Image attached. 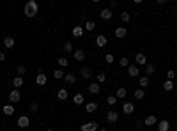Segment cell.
<instances>
[{
  "label": "cell",
  "mask_w": 177,
  "mask_h": 131,
  "mask_svg": "<svg viewBox=\"0 0 177 131\" xmlns=\"http://www.w3.org/2000/svg\"><path fill=\"white\" fill-rule=\"evenodd\" d=\"M37 11H39V5H37L35 0H28V2L25 4V7H23V12H25L27 18H34V16L37 14Z\"/></svg>",
  "instance_id": "obj_1"
},
{
  "label": "cell",
  "mask_w": 177,
  "mask_h": 131,
  "mask_svg": "<svg viewBox=\"0 0 177 131\" xmlns=\"http://www.w3.org/2000/svg\"><path fill=\"white\" fill-rule=\"evenodd\" d=\"M28 124H30V119H28L27 115H21V117H18V124H16L18 128H21V130H23V128H28Z\"/></svg>",
  "instance_id": "obj_2"
},
{
  "label": "cell",
  "mask_w": 177,
  "mask_h": 131,
  "mask_svg": "<svg viewBox=\"0 0 177 131\" xmlns=\"http://www.w3.org/2000/svg\"><path fill=\"white\" fill-rule=\"evenodd\" d=\"M80 131H98V122H85L82 124Z\"/></svg>",
  "instance_id": "obj_3"
},
{
  "label": "cell",
  "mask_w": 177,
  "mask_h": 131,
  "mask_svg": "<svg viewBox=\"0 0 177 131\" xmlns=\"http://www.w3.org/2000/svg\"><path fill=\"white\" fill-rule=\"evenodd\" d=\"M135 60H137L138 66H145V64H147V57H145V53H142V51H138V53L135 55Z\"/></svg>",
  "instance_id": "obj_4"
},
{
  "label": "cell",
  "mask_w": 177,
  "mask_h": 131,
  "mask_svg": "<svg viewBox=\"0 0 177 131\" xmlns=\"http://www.w3.org/2000/svg\"><path fill=\"white\" fill-rule=\"evenodd\" d=\"M106 121H108L110 124H113V122H117V121H119V114H117V112H113V110H110V112H106Z\"/></svg>",
  "instance_id": "obj_5"
},
{
  "label": "cell",
  "mask_w": 177,
  "mask_h": 131,
  "mask_svg": "<svg viewBox=\"0 0 177 131\" xmlns=\"http://www.w3.org/2000/svg\"><path fill=\"white\" fill-rule=\"evenodd\" d=\"M99 16H101V20H105V21H108V20L112 18V9H110V7H105V9H101V12H99Z\"/></svg>",
  "instance_id": "obj_6"
},
{
  "label": "cell",
  "mask_w": 177,
  "mask_h": 131,
  "mask_svg": "<svg viewBox=\"0 0 177 131\" xmlns=\"http://www.w3.org/2000/svg\"><path fill=\"white\" fill-rule=\"evenodd\" d=\"M20 99H21L20 90H16V89H14V90H11V92H9V101H11V103H18Z\"/></svg>",
  "instance_id": "obj_7"
},
{
  "label": "cell",
  "mask_w": 177,
  "mask_h": 131,
  "mask_svg": "<svg viewBox=\"0 0 177 131\" xmlns=\"http://www.w3.org/2000/svg\"><path fill=\"white\" fill-rule=\"evenodd\" d=\"M96 44H98L99 48H105V46L108 44V39H106V37H105L103 34H99V35L96 37Z\"/></svg>",
  "instance_id": "obj_8"
},
{
  "label": "cell",
  "mask_w": 177,
  "mask_h": 131,
  "mask_svg": "<svg viewBox=\"0 0 177 131\" xmlns=\"http://www.w3.org/2000/svg\"><path fill=\"white\" fill-rule=\"evenodd\" d=\"M128 75H129L131 78L140 76V69H138V66H129V67H128Z\"/></svg>",
  "instance_id": "obj_9"
},
{
  "label": "cell",
  "mask_w": 177,
  "mask_h": 131,
  "mask_svg": "<svg viewBox=\"0 0 177 131\" xmlns=\"http://www.w3.org/2000/svg\"><path fill=\"white\" fill-rule=\"evenodd\" d=\"M80 76H82L83 80L92 78V71H90V67H82V69H80Z\"/></svg>",
  "instance_id": "obj_10"
},
{
  "label": "cell",
  "mask_w": 177,
  "mask_h": 131,
  "mask_svg": "<svg viewBox=\"0 0 177 131\" xmlns=\"http://www.w3.org/2000/svg\"><path fill=\"white\" fill-rule=\"evenodd\" d=\"M113 34H115V37H117V39H122V37H126V34H128V30H126L124 27H117Z\"/></svg>",
  "instance_id": "obj_11"
},
{
  "label": "cell",
  "mask_w": 177,
  "mask_h": 131,
  "mask_svg": "<svg viewBox=\"0 0 177 131\" xmlns=\"http://www.w3.org/2000/svg\"><path fill=\"white\" fill-rule=\"evenodd\" d=\"M46 82H48V76H46L44 73H39V75L35 76V83H37V85H46Z\"/></svg>",
  "instance_id": "obj_12"
},
{
  "label": "cell",
  "mask_w": 177,
  "mask_h": 131,
  "mask_svg": "<svg viewBox=\"0 0 177 131\" xmlns=\"http://www.w3.org/2000/svg\"><path fill=\"white\" fill-rule=\"evenodd\" d=\"M122 112L128 114V115H131V114L135 112V105H133V103H124V105H122Z\"/></svg>",
  "instance_id": "obj_13"
},
{
  "label": "cell",
  "mask_w": 177,
  "mask_h": 131,
  "mask_svg": "<svg viewBox=\"0 0 177 131\" xmlns=\"http://www.w3.org/2000/svg\"><path fill=\"white\" fill-rule=\"evenodd\" d=\"M168 130H170V122H168L167 119L160 121V124H158V131H168Z\"/></svg>",
  "instance_id": "obj_14"
},
{
  "label": "cell",
  "mask_w": 177,
  "mask_h": 131,
  "mask_svg": "<svg viewBox=\"0 0 177 131\" xmlns=\"http://www.w3.org/2000/svg\"><path fill=\"white\" fill-rule=\"evenodd\" d=\"M85 57H87V53H85L83 50H74V59H76L78 62H82V60H85Z\"/></svg>",
  "instance_id": "obj_15"
},
{
  "label": "cell",
  "mask_w": 177,
  "mask_h": 131,
  "mask_svg": "<svg viewBox=\"0 0 177 131\" xmlns=\"http://www.w3.org/2000/svg\"><path fill=\"white\" fill-rule=\"evenodd\" d=\"M96 110H98V103L90 101V103L85 105V112H87V114H92V112H96Z\"/></svg>",
  "instance_id": "obj_16"
},
{
  "label": "cell",
  "mask_w": 177,
  "mask_h": 131,
  "mask_svg": "<svg viewBox=\"0 0 177 131\" xmlns=\"http://www.w3.org/2000/svg\"><path fill=\"white\" fill-rule=\"evenodd\" d=\"M71 32H73V35H74V37H82L85 30H83V27H80V25H76V27H74V28H73Z\"/></svg>",
  "instance_id": "obj_17"
},
{
  "label": "cell",
  "mask_w": 177,
  "mask_h": 131,
  "mask_svg": "<svg viewBox=\"0 0 177 131\" xmlns=\"http://www.w3.org/2000/svg\"><path fill=\"white\" fill-rule=\"evenodd\" d=\"M144 122H145V126H154L158 122V119H156V115H147Z\"/></svg>",
  "instance_id": "obj_18"
},
{
  "label": "cell",
  "mask_w": 177,
  "mask_h": 131,
  "mask_svg": "<svg viewBox=\"0 0 177 131\" xmlns=\"http://www.w3.org/2000/svg\"><path fill=\"white\" fill-rule=\"evenodd\" d=\"M4 46H5V48H14V37L7 35V37L4 39Z\"/></svg>",
  "instance_id": "obj_19"
},
{
  "label": "cell",
  "mask_w": 177,
  "mask_h": 131,
  "mask_svg": "<svg viewBox=\"0 0 177 131\" xmlns=\"http://www.w3.org/2000/svg\"><path fill=\"white\" fill-rule=\"evenodd\" d=\"M138 85H140V89H145L149 85V76H140L138 78Z\"/></svg>",
  "instance_id": "obj_20"
},
{
  "label": "cell",
  "mask_w": 177,
  "mask_h": 131,
  "mask_svg": "<svg viewBox=\"0 0 177 131\" xmlns=\"http://www.w3.org/2000/svg\"><path fill=\"white\" fill-rule=\"evenodd\" d=\"M21 85H23V76H16V78L12 80V87H14V89L18 90V89L21 87Z\"/></svg>",
  "instance_id": "obj_21"
},
{
  "label": "cell",
  "mask_w": 177,
  "mask_h": 131,
  "mask_svg": "<svg viewBox=\"0 0 177 131\" xmlns=\"http://www.w3.org/2000/svg\"><path fill=\"white\" fill-rule=\"evenodd\" d=\"M99 89H101V87H99V83H98V82H94V83H90V85H89V92H90V94H98V92H99Z\"/></svg>",
  "instance_id": "obj_22"
},
{
  "label": "cell",
  "mask_w": 177,
  "mask_h": 131,
  "mask_svg": "<svg viewBox=\"0 0 177 131\" xmlns=\"http://www.w3.org/2000/svg\"><path fill=\"white\" fill-rule=\"evenodd\" d=\"M94 28H96V23H94L92 20H89V21H87V23L83 25V30H87V32H92Z\"/></svg>",
  "instance_id": "obj_23"
},
{
  "label": "cell",
  "mask_w": 177,
  "mask_h": 131,
  "mask_svg": "<svg viewBox=\"0 0 177 131\" xmlns=\"http://www.w3.org/2000/svg\"><path fill=\"white\" fill-rule=\"evenodd\" d=\"M156 73V66L154 64H147V67H145V76H151V75H154Z\"/></svg>",
  "instance_id": "obj_24"
},
{
  "label": "cell",
  "mask_w": 177,
  "mask_h": 131,
  "mask_svg": "<svg viewBox=\"0 0 177 131\" xmlns=\"http://www.w3.org/2000/svg\"><path fill=\"white\" fill-rule=\"evenodd\" d=\"M67 96H69V94H67V90H66V89H59V92H57V98H59L60 101L67 99Z\"/></svg>",
  "instance_id": "obj_25"
},
{
  "label": "cell",
  "mask_w": 177,
  "mask_h": 131,
  "mask_svg": "<svg viewBox=\"0 0 177 131\" xmlns=\"http://www.w3.org/2000/svg\"><path fill=\"white\" fill-rule=\"evenodd\" d=\"M64 80H66V82H67V83H69V85H73V83H74V82H76V76H74V75H73V73H67V75H66V76H64Z\"/></svg>",
  "instance_id": "obj_26"
},
{
  "label": "cell",
  "mask_w": 177,
  "mask_h": 131,
  "mask_svg": "<svg viewBox=\"0 0 177 131\" xmlns=\"http://www.w3.org/2000/svg\"><path fill=\"white\" fill-rule=\"evenodd\" d=\"M126 94H128V90H126L124 87H119V89H117V94H115V98L122 99V98H126Z\"/></svg>",
  "instance_id": "obj_27"
},
{
  "label": "cell",
  "mask_w": 177,
  "mask_h": 131,
  "mask_svg": "<svg viewBox=\"0 0 177 131\" xmlns=\"http://www.w3.org/2000/svg\"><path fill=\"white\" fill-rule=\"evenodd\" d=\"M2 110H4L5 115H12V114H14V106H12V105H4Z\"/></svg>",
  "instance_id": "obj_28"
},
{
  "label": "cell",
  "mask_w": 177,
  "mask_h": 131,
  "mask_svg": "<svg viewBox=\"0 0 177 131\" xmlns=\"http://www.w3.org/2000/svg\"><path fill=\"white\" fill-rule=\"evenodd\" d=\"M163 89H165L167 92H170V90H174V82H172V80H167V82L163 83Z\"/></svg>",
  "instance_id": "obj_29"
},
{
  "label": "cell",
  "mask_w": 177,
  "mask_h": 131,
  "mask_svg": "<svg viewBox=\"0 0 177 131\" xmlns=\"http://www.w3.org/2000/svg\"><path fill=\"white\" fill-rule=\"evenodd\" d=\"M57 62H59V66H60V67H67V66H69V60H67L66 57H59V60H57Z\"/></svg>",
  "instance_id": "obj_30"
},
{
  "label": "cell",
  "mask_w": 177,
  "mask_h": 131,
  "mask_svg": "<svg viewBox=\"0 0 177 131\" xmlns=\"http://www.w3.org/2000/svg\"><path fill=\"white\" fill-rule=\"evenodd\" d=\"M135 98H137V99H144V98H145L144 89H137V90H135Z\"/></svg>",
  "instance_id": "obj_31"
},
{
  "label": "cell",
  "mask_w": 177,
  "mask_h": 131,
  "mask_svg": "<svg viewBox=\"0 0 177 131\" xmlns=\"http://www.w3.org/2000/svg\"><path fill=\"white\" fill-rule=\"evenodd\" d=\"M73 101H74V105H83V96L82 94H74Z\"/></svg>",
  "instance_id": "obj_32"
},
{
  "label": "cell",
  "mask_w": 177,
  "mask_h": 131,
  "mask_svg": "<svg viewBox=\"0 0 177 131\" xmlns=\"http://www.w3.org/2000/svg\"><path fill=\"white\" fill-rule=\"evenodd\" d=\"M16 71H18V76H23V75L27 73V67H25L23 64H20V66L16 67Z\"/></svg>",
  "instance_id": "obj_33"
},
{
  "label": "cell",
  "mask_w": 177,
  "mask_h": 131,
  "mask_svg": "<svg viewBox=\"0 0 177 131\" xmlns=\"http://www.w3.org/2000/svg\"><path fill=\"white\" fill-rule=\"evenodd\" d=\"M53 76H55L57 80H60V78H64V76H66V73H64L62 69H57V71H53Z\"/></svg>",
  "instance_id": "obj_34"
},
{
  "label": "cell",
  "mask_w": 177,
  "mask_h": 131,
  "mask_svg": "<svg viewBox=\"0 0 177 131\" xmlns=\"http://www.w3.org/2000/svg\"><path fill=\"white\" fill-rule=\"evenodd\" d=\"M96 78H98V83H105V82H106V73L103 71V73H99Z\"/></svg>",
  "instance_id": "obj_35"
},
{
  "label": "cell",
  "mask_w": 177,
  "mask_h": 131,
  "mask_svg": "<svg viewBox=\"0 0 177 131\" xmlns=\"http://www.w3.org/2000/svg\"><path fill=\"white\" fill-rule=\"evenodd\" d=\"M121 18H122V21H124V23H129V21H131V14H129V12H122V14H121Z\"/></svg>",
  "instance_id": "obj_36"
},
{
  "label": "cell",
  "mask_w": 177,
  "mask_h": 131,
  "mask_svg": "<svg viewBox=\"0 0 177 131\" xmlns=\"http://www.w3.org/2000/svg\"><path fill=\"white\" fill-rule=\"evenodd\" d=\"M119 64H121L122 67H129V59H126V57H122V59L119 60Z\"/></svg>",
  "instance_id": "obj_37"
},
{
  "label": "cell",
  "mask_w": 177,
  "mask_h": 131,
  "mask_svg": "<svg viewBox=\"0 0 177 131\" xmlns=\"http://www.w3.org/2000/svg\"><path fill=\"white\" fill-rule=\"evenodd\" d=\"M106 103H108L110 106H113V105L117 103V98H115V96H108V98H106Z\"/></svg>",
  "instance_id": "obj_38"
},
{
  "label": "cell",
  "mask_w": 177,
  "mask_h": 131,
  "mask_svg": "<svg viewBox=\"0 0 177 131\" xmlns=\"http://www.w3.org/2000/svg\"><path fill=\"white\" fill-rule=\"evenodd\" d=\"M64 51H66V53H71V51H73V44H71V43H64Z\"/></svg>",
  "instance_id": "obj_39"
},
{
  "label": "cell",
  "mask_w": 177,
  "mask_h": 131,
  "mask_svg": "<svg viewBox=\"0 0 177 131\" xmlns=\"http://www.w3.org/2000/svg\"><path fill=\"white\" fill-rule=\"evenodd\" d=\"M37 110H39V105H37L35 101L30 103V112H32V114H37Z\"/></svg>",
  "instance_id": "obj_40"
},
{
  "label": "cell",
  "mask_w": 177,
  "mask_h": 131,
  "mask_svg": "<svg viewBox=\"0 0 177 131\" xmlns=\"http://www.w3.org/2000/svg\"><path fill=\"white\" fill-rule=\"evenodd\" d=\"M105 60H106V62H108V64H112V62H113V60H115V57H113V55H112V53H106V55H105Z\"/></svg>",
  "instance_id": "obj_41"
},
{
  "label": "cell",
  "mask_w": 177,
  "mask_h": 131,
  "mask_svg": "<svg viewBox=\"0 0 177 131\" xmlns=\"http://www.w3.org/2000/svg\"><path fill=\"white\" fill-rule=\"evenodd\" d=\"M174 78H176V71H167V80L174 82Z\"/></svg>",
  "instance_id": "obj_42"
},
{
  "label": "cell",
  "mask_w": 177,
  "mask_h": 131,
  "mask_svg": "<svg viewBox=\"0 0 177 131\" xmlns=\"http://www.w3.org/2000/svg\"><path fill=\"white\" fill-rule=\"evenodd\" d=\"M115 5H117V2H115V0H110V9H113Z\"/></svg>",
  "instance_id": "obj_43"
},
{
  "label": "cell",
  "mask_w": 177,
  "mask_h": 131,
  "mask_svg": "<svg viewBox=\"0 0 177 131\" xmlns=\"http://www.w3.org/2000/svg\"><path fill=\"white\" fill-rule=\"evenodd\" d=\"M4 60H5V53H2V51H0V62H4Z\"/></svg>",
  "instance_id": "obj_44"
},
{
  "label": "cell",
  "mask_w": 177,
  "mask_h": 131,
  "mask_svg": "<svg viewBox=\"0 0 177 131\" xmlns=\"http://www.w3.org/2000/svg\"><path fill=\"white\" fill-rule=\"evenodd\" d=\"M48 131H55V130H53V128H48Z\"/></svg>",
  "instance_id": "obj_45"
},
{
  "label": "cell",
  "mask_w": 177,
  "mask_h": 131,
  "mask_svg": "<svg viewBox=\"0 0 177 131\" xmlns=\"http://www.w3.org/2000/svg\"><path fill=\"white\" fill-rule=\"evenodd\" d=\"M98 131H108V130H105V128H103V130H98Z\"/></svg>",
  "instance_id": "obj_46"
},
{
  "label": "cell",
  "mask_w": 177,
  "mask_h": 131,
  "mask_svg": "<svg viewBox=\"0 0 177 131\" xmlns=\"http://www.w3.org/2000/svg\"><path fill=\"white\" fill-rule=\"evenodd\" d=\"M176 85H177V80H176Z\"/></svg>",
  "instance_id": "obj_47"
},
{
  "label": "cell",
  "mask_w": 177,
  "mask_h": 131,
  "mask_svg": "<svg viewBox=\"0 0 177 131\" xmlns=\"http://www.w3.org/2000/svg\"><path fill=\"white\" fill-rule=\"evenodd\" d=\"M76 131H80V130H76Z\"/></svg>",
  "instance_id": "obj_48"
}]
</instances>
